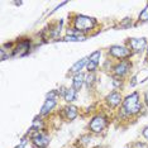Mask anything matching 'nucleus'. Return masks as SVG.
<instances>
[{
    "instance_id": "1",
    "label": "nucleus",
    "mask_w": 148,
    "mask_h": 148,
    "mask_svg": "<svg viewBox=\"0 0 148 148\" xmlns=\"http://www.w3.org/2000/svg\"><path fill=\"white\" fill-rule=\"evenodd\" d=\"M122 110L128 116L137 115V114H139L142 112V103H140L139 94L137 91H134L130 95L124 97L123 103H122Z\"/></svg>"
},
{
    "instance_id": "2",
    "label": "nucleus",
    "mask_w": 148,
    "mask_h": 148,
    "mask_svg": "<svg viewBox=\"0 0 148 148\" xmlns=\"http://www.w3.org/2000/svg\"><path fill=\"white\" fill-rule=\"evenodd\" d=\"M96 24H97V22L95 18L82 15V14H77V15H75V18L72 19L73 29L77 31L79 33H81V34H85V33L92 31L96 27Z\"/></svg>"
},
{
    "instance_id": "3",
    "label": "nucleus",
    "mask_w": 148,
    "mask_h": 148,
    "mask_svg": "<svg viewBox=\"0 0 148 148\" xmlns=\"http://www.w3.org/2000/svg\"><path fill=\"white\" fill-rule=\"evenodd\" d=\"M112 57L116 60H120V61H124V60H128L133 55V52L130 51L128 47L125 46H119V45H113L109 47V51H108Z\"/></svg>"
},
{
    "instance_id": "4",
    "label": "nucleus",
    "mask_w": 148,
    "mask_h": 148,
    "mask_svg": "<svg viewBox=\"0 0 148 148\" xmlns=\"http://www.w3.org/2000/svg\"><path fill=\"white\" fill-rule=\"evenodd\" d=\"M108 124V118L104 114H97V115L92 116L89 123V130L94 134H99L105 129Z\"/></svg>"
},
{
    "instance_id": "5",
    "label": "nucleus",
    "mask_w": 148,
    "mask_h": 148,
    "mask_svg": "<svg viewBox=\"0 0 148 148\" xmlns=\"http://www.w3.org/2000/svg\"><path fill=\"white\" fill-rule=\"evenodd\" d=\"M29 134H31V136H29V139H31V142L34 147L46 148L49 144L51 138H49V136L46 132H43V130H36V132H32Z\"/></svg>"
},
{
    "instance_id": "6",
    "label": "nucleus",
    "mask_w": 148,
    "mask_h": 148,
    "mask_svg": "<svg viewBox=\"0 0 148 148\" xmlns=\"http://www.w3.org/2000/svg\"><path fill=\"white\" fill-rule=\"evenodd\" d=\"M127 47L133 53H142L148 47V42L146 38H129L127 42Z\"/></svg>"
},
{
    "instance_id": "7",
    "label": "nucleus",
    "mask_w": 148,
    "mask_h": 148,
    "mask_svg": "<svg viewBox=\"0 0 148 148\" xmlns=\"http://www.w3.org/2000/svg\"><path fill=\"white\" fill-rule=\"evenodd\" d=\"M31 51V39L24 38L16 42V46L13 48V57H23Z\"/></svg>"
},
{
    "instance_id": "8",
    "label": "nucleus",
    "mask_w": 148,
    "mask_h": 148,
    "mask_svg": "<svg viewBox=\"0 0 148 148\" xmlns=\"http://www.w3.org/2000/svg\"><path fill=\"white\" fill-rule=\"evenodd\" d=\"M130 69H132V62H130L129 60H124V61H119L118 63H115L112 70H113V73L115 77L123 79V77L129 72Z\"/></svg>"
},
{
    "instance_id": "9",
    "label": "nucleus",
    "mask_w": 148,
    "mask_h": 148,
    "mask_svg": "<svg viewBox=\"0 0 148 148\" xmlns=\"http://www.w3.org/2000/svg\"><path fill=\"white\" fill-rule=\"evenodd\" d=\"M122 103H123V97H122V94L119 91H112L105 96V104L110 108V109H114V108L120 105Z\"/></svg>"
},
{
    "instance_id": "10",
    "label": "nucleus",
    "mask_w": 148,
    "mask_h": 148,
    "mask_svg": "<svg viewBox=\"0 0 148 148\" xmlns=\"http://www.w3.org/2000/svg\"><path fill=\"white\" fill-rule=\"evenodd\" d=\"M100 56H101V52L100 51H95L89 56L87 65H86V69L89 72H95L97 70V66H99V63H100Z\"/></svg>"
},
{
    "instance_id": "11",
    "label": "nucleus",
    "mask_w": 148,
    "mask_h": 148,
    "mask_svg": "<svg viewBox=\"0 0 148 148\" xmlns=\"http://www.w3.org/2000/svg\"><path fill=\"white\" fill-rule=\"evenodd\" d=\"M60 91V95L63 97V100H65L66 103L71 104L72 101H75L76 100V96H77V91L73 87H61V90H58Z\"/></svg>"
},
{
    "instance_id": "12",
    "label": "nucleus",
    "mask_w": 148,
    "mask_h": 148,
    "mask_svg": "<svg viewBox=\"0 0 148 148\" xmlns=\"http://www.w3.org/2000/svg\"><path fill=\"white\" fill-rule=\"evenodd\" d=\"M56 105H57V99H46L45 104H43L42 108H41V112H39V115H41V116H46V115H48V114L51 113L52 110L56 108Z\"/></svg>"
},
{
    "instance_id": "13",
    "label": "nucleus",
    "mask_w": 148,
    "mask_h": 148,
    "mask_svg": "<svg viewBox=\"0 0 148 148\" xmlns=\"http://www.w3.org/2000/svg\"><path fill=\"white\" fill-rule=\"evenodd\" d=\"M63 115L67 120H75L77 115H79V109L75 106V105H67L63 108Z\"/></svg>"
},
{
    "instance_id": "14",
    "label": "nucleus",
    "mask_w": 148,
    "mask_h": 148,
    "mask_svg": "<svg viewBox=\"0 0 148 148\" xmlns=\"http://www.w3.org/2000/svg\"><path fill=\"white\" fill-rule=\"evenodd\" d=\"M87 60H89V57H84V58H81L80 61H77L73 63V66L70 69V73L71 75H77V73H81V70L87 65Z\"/></svg>"
},
{
    "instance_id": "15",
    "label": "nucleus",
    "mask_w": 148,
    "mask_h": 148,
    "mask_svg": "<svg viewBox=\"0 0 148 148\" xmlns=\"http://www.w3.org/2000/svg\"><path fill=\"white\" fill-rule=\"evenodd\" d=\"M85 84V75L81 72V73H77L72 77V87L76 90V91H80L81 87L84 86Z\"/></svg>"
},
{
    "instance_id": "16",
    "label": "nucleus",
    "mask_w": 148,
    "mask_h": 148,
    "mask_svg": "<svg viewBox=\"0 0 148 148\" xmlns=\"http://www.w3.org/2000/svg\"><path fill=\"white\" fill-rule=\"evenodd\" d=\"M63 42H82V41H86V36L84 34H67L63 38L61 39Z\"/></svg>"
},
{
    "instance_id": "17",
    "label": "nucleus",
    "mask_w": 148,
    "mask_h": 148,
    "mask_svg": "<svg viewBox=\"0 0 148 148\" xmlns=\"http://www.w3.org/2000/svg\"><path fill=\"white\" fill-rule=\"evenodd\" d=\"M95 82H96L95 72H89L87 75H85V85H86L87 89H91Z\"/></svg>"
},
{
    "instance_id": "18",
    "label": "nucleus",
    "mask_w": 148,
    "mask_h": 148,
    "mask_svg": "<svg viewBox=\"0 0 148 148\" xmlns=\"http://www.w3.org/2000/svg\"><path fill=\"white\" fill-rule=\"evenodd\" d=\"M77 140H79L77 144H79L80 147H85L91 142V136H90V134H84V136H81Z\"/></svg>"
},
{
    "instance_id": "19",
    "label": "nucleus",
    "mask_w": 148,
    "mask_h": 148,
    "mask_svg": "<svg viewBox=\"0 0 148 148\" xmlns=\"http://www.w3.org/2000/svg\"><path fill=\"white\" fill-rule=\"evenodd\" d=\"M148 22V4L143 8V10L138 15V23H146Z\"/></svg>"
},
{
    "instance_id": "20",
    "label": "nucleus",
    "mask_w": 148,
    "mask_h": 148,
    "mask_svg": "<svg viewBox=\"0 0 148 148\" xmlns=\"http://www.w3.org/2000/svg\"><path fill=\"white\" fill-rule=\"evenodd\" d=\"M27 144H28V137L24 136L21 140H19V144H18V146H16L15 148H25Z\"/></svg>"
},
{
    "instance_id": "21",
    "label": "nucleus",
    "mask_w": 148,
    "mask_h": 148,
    "mask_svg": "<svg viewBox=\"0 0 148 148\" xmlns=\"http://www.w3.org/2000/svg\"><path fill=\"white\" fill-rule=\"evenodd\" d=\"M113 85H114V87H122V86H123V79L114 76V79H113Z\"/></svg>"
},
{
    "instance_id": "22",
    "label": "nucleus",
    "mask_w": 148,
    "mask_h": 148,
    "mask_svg": "<svg viewBox=\"0 0 148 148\" xmlns=\"http://www.w3.org/2000/svg\"><path fill=\"white\" fill-rule=\"evenodd\" d=\"M130 148H148V144L143 142H136L130 146Z\"/></svg>"
},
{
    "instance_id": "23",
    "label": "nucleus",
    "mask_w": 148,
    "mask_h": 148,
    "mask_svg": "<svg viewBox=\"0 0 148 148\" xmlns=\"http://www.w3.org/2000/svg\"><path fill=\"white\" fill-rule=\"evenodd\" d=\"M142 136L148 140V125H147V127H144L143 129H142Z\"/></svg>"
},
{
    "instance_id": "24",
    "label": "nucleus",
    "mask_w": 148,
    "mask_h": 148,
    "mask_svg": "<svg viewBox=\"0 0 148 148\" xmlns=\"http://www.w3.org/2000/svg\"><path fill=\"white\" fill-rule=\"evenodd\" d=\"M143 100H144V104L148 106V91L144 92V95H143Z\"/></svg>"
},
{
    "instance_id": "25",
    "label": "nucleus",
    "mask_w": 148,
    "mask_h": 148,
    "mask_svg": "<svg viewBox=\"0 0 148 148\" xmlns=\"http://www.w3.org/2000/svg\"><path fill=\"white\" fill-rule=\"evenodd\" d=\"M147 58H148V47H147Z\"/></svg>"
},
{
    "instance_id": "26",
    "label": "nucleus",
    "mask_w": 148,
    "mask_h": 148,
    "mask_svg": "<svg viewBox=\"0 0 148 148\" xmlns=\"http://www.w3.org/2000/svg\"><path fill=\"white\" fill-rule=\"evenodd\" d=\"M32 148H38V147H34V146H33V147H32Z\"/></svg>"
}]
</instances>
